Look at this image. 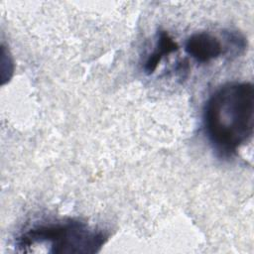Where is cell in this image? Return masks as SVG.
I'll return each instance as SVG.
<instances>
[{"instance_id": "cell-1", "label": "cell", "mask_w": 254, "mask_h": 254, "mask_svg": "<svg viewBox=\"0 0 254 254\" xmlns=\"http://www.w3.org/2000/svg\"><path fill=\"white\" fill-rule=\"evenodd\" d=\"M202 128L214 151L231 157L250 141L254 128V87L230 81L216 88L202 110Z\"/></svg>"}, {"instance_id": "cell-2", "label": "cell", "mask_w": 254, "mask_h": 254, "mask_svg": "<svg viewBox=\"0 0 254 254\" xmlns=\"http://www.w3.org/2000/svg\"><path fill=\"white\" fill-rule=\"evenodd\" d=\"M104 231L74 218L40 222L21 232L15 245L20 251L45 248L50 253H96L107 241Z\"/></svg>"}, {"instance_id": "cell-3", "label": "cell", "mask_w": 254, "mask_h": 254, "mask_svg": "<svg viewBox=\"0 0 254 254\" xmlns=\"http://www.w3.org/2000/svg\"><path fill=\"white\" fill-rule=\"evenodd\" d=\"M186 53L197 64H207L225 53L221 41L209 32H195L185 43Z\"/></svg>"}, {"instance_id": "cell-4", "label": "cell", "mask_w": 254, "mask_h": 254, "mask_svg": "<svg viewBox=\"0 0 254 254\" xmlns=\"http://www.w3.org/2000/svg\"><path fill=\"white\" fill-rule=\"evenodd\" d=\"M178 49H179L178 44L167 32L165 31L160 32L158 35L155 49L145 61V64L143 66L144 71L148 74L153 73L158 67V64L163 60V58L178 51Z\"/></svg>"}]
</instances>
